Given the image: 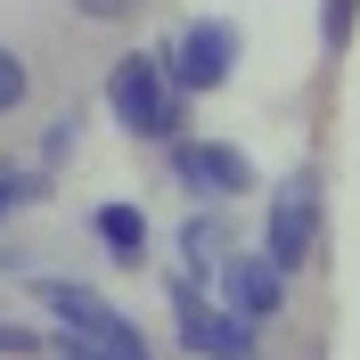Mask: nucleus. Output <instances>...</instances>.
<instances>
[{
    "mask_svg": "<svg viewBox=\"0 0 360 360\" xmlns=\"http://www.w3.org/2000/svg\"><path fill=\"white\" fill-rule=\"evenodd\" d=\"M107 115L123 123L131 139H156V148H172V139H188L180 123H188V90H180L172 74V49H131V58H115L107 66Z\"/></svg>",
    "mask_w": 360,
    "mask_h": 360,
    "instance_id": "f257e3e1",
    "label": "nucleus"
},
{
    "mask_svg": "<svg viewBox=\"0 0 360 360\" xmlns=\"http://www.w3.org/2000/svg\"><path fill=\"white\" fill-rule=\"evenodd\" d=\"M319 229H328V188H319V164H295V172L270 188V205H262V262L278 270V278H295V270L319 254Z\"/></svg>",
    "mask_w": 360,
    "mask_h": 360,
    "instance_id": "f03ea898",
    "label": "nucleus"
},
{
    "mask_svg": "<svg viewBox=\"0 0 360 360\" xmlns=\"http://www.w3.org/2000/svg\"><path fill=\"white\" fill-rule=\"evenodd\" d=\"M33 303H41L66 336H82V344H98L107 360H156L148 352V336H139V319H123L107 303L98 287H82V278H33Z\"/></svg>",
    "mask_w": 360,
    "mask_h": 360,
    "instance_id": "7ed1b4c3",
    "label": "nucleus"
},
{
    "mask_svg": "<svg viewBox=\"0 0 360 360\" xmlns=\"http://www.w3.org/2000/svg\"><path fill=\"white\" fill-rule=\"evenodd\" d=\"M238 41H246V33H238L229 17H188L172 41H164V49H172L180 90H188V98H213V90L238 74Z\"/></svg>",
    "mask_w": 360,
    "mask_h": 360,
    "instance_id": "20e7f679",
    "label": "nucleus"
},
{
    "mask_svg": "<svg viewBox=\"0 0 360 360\" xmlns=\"http://www.w3.org/2000/svg\"><path fill=\"white\" fill-rule=\"evenodd\" d=\"M164 164H172V180L197 188V197H246V188H254L246 148H229V139H172Z\"/></svg>",
    "mask_w": 360,
    "mask_h": 360,
    "instance_id": "39448f33",
    "label": "nucleus"
},
{
    "mask_svg": "<svg viewBox=\"0 0 360 360\" xmlns=\"http://www.w3.org/2000/svg\"><path fill=\"white\" fill-rule=\"evenodd\" d=\"M221 303H229L238 319H254V328H262V319L287 311V278H278L262 254H229V262H221Z\"/></svg>",
    "mask_w": 360,
    "mask_h": 360,
    "instance_id": "423d86ee",
    "label": "nucleus"
},
{
    "mask_svg": "<svg viewBox=\"0 0 360 360\" xmlns=\"http://www.w3.org/2000/svg\"><path fill=\"white\" fill-rule=\"evenodd\" d=\"M90 238L107 246V262H115V270H139V262H148V213H139L131 197L98 205V213H90Z\"/></svg>",
    "mask_w": 360,
    "mask_h": 360,
    "instance_id": "0eeeda50",
    "label": "nucleus"
},
{
    "mask_svg": "<svg viewBox=\"0 0 360 360\" xmlns=\"http://www.w3.org/2000/svg\"><path fill=\"white\" fill-rule=\"evenodd\" d=\"M229 229H221V213H188V221H180V278H221V262H229Z\"/></svg>",
    "mask_w": 360,
    "mask_h": 360,
    "instance_id": "6e6552de",
    "label": "nucleus"
},
{
    "mask_svg": "<svg viewBox=\"0 0 360 360\" xmlns=\"http://www.w3.org/2000/svg\"><path fill=\"white\" fill-rule=\"evenodd\" d=\"M213 311H221V303H205V287H197V278H172V336H180V352H188V360H205Z\"/></svg>",
    "mask_w": 360,
    "mask_h": 360,
    "instance_id": "1a4fd4ad",
    "label": "nucleus"
},
{
    "mask_svg": "<svg viewBox=\"0 0 360 360\" xmlns=\"http://www.w3.org/2000/svg\"><path fill=\"white\" fill-rule=\"evenodd\" d=\"M49 180H58V172H41V164H8V156H0V229H8V213L41 205V197H49Z\"/></svg>",
    "mask_w": 360,
    "mask_h": 360,
    "instance_id": "9d476101",
    "label": "nucleus"
},
{
    "mask_svg": "<svg viewBox=\"0 0 360 360\" xmlns=\"http://www.w3.org/2000/svg\"><path fill=\"white\" fill-rule=\"evenodd\" d=\"M352 25H360V0H319V49L328 58L352 49Z\"/></svg>",
    "mask_w": 360,
    "mask_h": 360,
    "instance_id": "9b49d317",
    "label": "nucleus"
},
{
    "mask_svg": "<svg viewBox=\"0 0 360 360\" xmlns=\"http://www.w3.org/2000/svg\"><path fill=\"white\" fill-rule=\"evenodd\" d=\"M25 90H33L25 49H17V41H0V115H17V107H25Z\"/></svg>",
    "mask_w": 360,
    "mask_h": 360,
    "instance_id": "f8f14e48",
    "label": "nucleus"
},
{
    "mask_svg": "<svg viewBox=\"0 0 360 360\" xmlns=\"http://www.w3.org/2000/svg\"><path fill=\"white\" fill-rule=\"evenodd\" d=\"M74 148H82V115H58V123L41 131V172H58V164H66Z\"/></svg>",
    "mask_w": 360,
    "mask_h": 360,
    "instance_id": "ddd939ff",
    "label": "nucleus"
},
{
    "mask_svg": "<svg viewBox=\"0 0 360 360\" xmlns=\"http://www.w3.org/2000/svg\"><path fill=\"white\" fill-rule=\"evenodd\" d=\"M74 17H90V25H123V17H139V0H66Z\"/></svg>",
    "mask_w": 360,
    "mask_h": 360,
    "instance_id": "4468645a",
    "label": "nucleus"
},
{
    "mask_svg": "<svg viewBox=\"0 0 360 360\" xmlns=\"http://www.w3.org/2000/svg\"><path fill=\"white\" fill-rule=\"evenodd\" d=\"M0 352H8V360H25V352H41V336H33L25 319H0Z\"/></svg>",
    "mask_w": 360,
    "mask_h": 360,
    "instance_id": "2eb2a0df",
    "label": "nucleus"
},
{
    "mask_svg": "<svg viewBox=\"0 0 360 360\" xmlns=\"http://www.w3.org/2000/svg\"><path fill=\"white\" fill-rule=\"evenodd\" d=\"M0 270H25V254H17V246H0Z\"/></svg>",
    "mask_w": 360,
    "mask_h": 360,
    "instance_id": "dca6fc26",
    "label": "nucleus"
}]
</instances>
